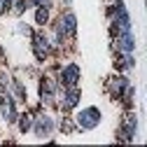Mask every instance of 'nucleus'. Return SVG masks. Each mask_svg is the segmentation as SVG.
<instances>
[{"mask_svg": "<svg viewBox=\"0 0 147 147\" xmlns=\"http://www.w3.org/2000/svg\"><path fill=\"white\" fill-rule=\"evenodd\" d=\"M75 30H77V19L72 12H65L59 16V24H56V42L61 45L65 38H75Z\"/></svg>", "mask_w": 147, "mask_h": 147, "instance_id": "f257e3e1", "label": "nucleus"}, {"mask_svg": "<svg viewBox=\"0 0 147 147\" xmlns=\"http://www.w3.org/2000/svg\"><path fill=\"white\" fill-rule=\"evenodd\" d=\"M75 119H77V126L82 128V131H91V128H96L100 124V110L94 107V105H89V107L80 110V112L75 115Z\"/></svg>", "mask_w": 147, "mask_h": 147, "instance_id": "f03ea898", "label": "nucleus"}, {"mask_svg": "<svg viewBox=\"0 0 147 147\" xmlns=\"http://www.w3.org/2000/svg\"><path fill=\"white\" fill-rule=\"evenodd\" d=\"M136 131H138V117H136V112H126L124 115V121H121V140H126V142H131L133 138H136Z\"/></svg>", "mask_w": 147, "mask_h": 147, "instance_id": "7ed1b4c3", "label": "nucleus"}, {"mask_svg": "<svg viewBox=\"0 0 147 147\" xmlns=\"http://www.w3.org/2000/svg\"><path fill=\"white\" fill-rule=\"evenodd\" d=\"M33 131H35V136H38V138H49L51 131H54L51 117H49V115H40L38 119H35V124H33Z\"/></svg>", "mask_w": 147, "mask_h": 147, "instance_id": "20e7f679", "label": "nucleus"}, {"mask_svg": "<svg viewBox=\"0 0 147 147\" xmlns=\"http://www.w3.org/2000/svg\"><path fill=\"white\" fill-rule=\"evenodd\" d=\"M80 82V65L77 63H68L61 70V84L63 86H77Z\"/></svg>", "mask_w": 147, "mask_h": 147, "instance_id": "39448f33", "label": "nucleus"}, {"mask_svg": "<svg viewBox=\"0 0 147 147\" xmlns=\"http://www.w3.org/2000/svg\"><path fill=\"white\" fill-rule=\"evenodd\" d=\"M33 51H35V59L38 61H47L49 51H51V45L45 35H35L33 38Z\"/></svg>", "mask_w": 147, "mask_h": 147, "instance_id": "423d86ee", "label": "nucleus"}, {"mask_svg": "<svg viewBox=\"0 0 147 147\" xmlns=\"http://www.w3.org/2000/svg\"><path fill=\"white\" fill-rule=\"evenodd\" d=\"M0 110H3V117L7 124H14L16 119H19V112H16V107H14V100L9 94L3 96V100H0Z\"/></svg>", "mask_w": 147, "mask_h": 147, "instance_id": "0eeeda50", "label": "nucleus"}, {"mask_svg": "<svg viewBox=\"0 0 147 147\" xmlns=\"http://www.w3.org/2000/svg\"><path fill=\"white\" fill-rule=\"evenodd\" d=\"M126 89H128V80L121 77V75H117V77H112V80L107 82V91H110L115 98H121V96L126 94Z\"/></svg>", "mask_w": 147, "mask_h": 147, "instance_id": "6e6552de", "label": "nucleus"}, {"mask_svg": "<svg viewBox=\"0 0 147 147\" xmlns=\"http://www.w3.org/2000/svg\"><path fill=\"white\" fill-rule=\"evenodd\" d=\"M80 103V89L77 86H65V94H63V110H72Z\"/></svg>", "mask_w": 147, "mask_h": 147, "instance_id": "1a4fd4ad", "label": "nucleus"}, {"mask_svg": "<svg viewBox=\"0 0 147 147\" xmlns=\"http://www.w3.org/2000/svg\"><path fill=\"white\" fill-rule=\"evenodd\" d=\"M47 21H49V7H38L35 9V24L45 26Z\"/></svg>", "mask_w": 147, "mask_h": 147, "instance_id": "9d476101", "label": "nucleus"}, {"mask_svg": "<svg viewBox=\"0 0 147 147\" xmlns=\"http://www.w3.org/2000/svg\"><path fill=\"white\" fill-rule=\"evenodd\" d=\"M30 124H33V119H30V112H24L21 117H19V126H21V133H26L28 128H30Z\"/></svg>", "mask_w": 147, "mask_h": 147, "instance_id": "9b49d317", "label": "nucleus"}, {"mask_svg": "<svg viewBox=\"0 0 147 147\" xmlns=\"http://www.w3.org/2000/svg\"><path fill=\"white\" fill-rule=\"evenodd\" d=\"M14 91H16V98H21V100H26V89L21 86V82H14Z\"/></svg>", "mask_w": 147, "mask_h": 147, "instance_id": "f8f14e48", "label": "nucleus"}, {"mask_svg": "<svg viewBox=\"0 0 147 147\" xmlns=\"http://www.w3.org/2000/svg\"><path fill=\"white\" fill-rule=\"evenodd\" d=\"M61 126H63V131H65V133H72V131H77V128L72 126V121H68V119H63V124H61Z\"/></svg>", "mask_w": 147, "mask_h": 147, "instance_id": "ddd939ff", "label": "nucleus"}, {"mask_svg": "<svg viewBox=\"0 0 147 147\" xmlns=\"http://www.w3.org/2000/svg\"><path fill=\"white\" fill-rule=\"evenodd\" d=\"M63 3H65V5H70V3H72V0H63Z\"/></svg>", "mask_w": 147, "mask_h": 147, "instance_id": "4468645a", "label": "nucleus"}]
</instances>
